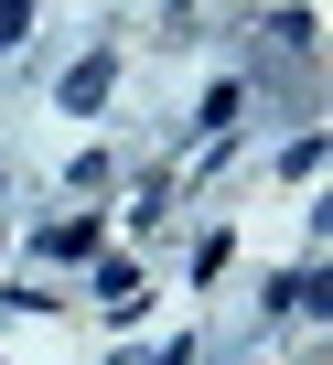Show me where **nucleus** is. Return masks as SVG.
<instances>
[{
    "label": "nucleus",
    "instance_id": "obj_2",
    "mask_svg": "<svg viewBox=\"0 0 333 365\" xmlns=\"http://www.w3.org/2000/svg\"><path fill=\"white\" fill-rule=\"evenodd\" d=\"M86 247H97V226H86V215H76V226H43V258H86Z\"/></svg>",
    "mask_w": 333,
    "mask_h": 365
},
{
    "label": "nucleus",
    "instance_id": "obj_1",
    "mask_svg": "<svg viewBox=\"0 0 333 365\" xmlns=\"http://www.w3.org/2000/svg\"><path fill=\"white\" fill-rule=\"evenodd\" d=\"M97 97H108V54H86V65L65 76V108H97Z\"/></svg>",
    "mask_w": 333,
    "mask_h": 365
}]
</instances>
